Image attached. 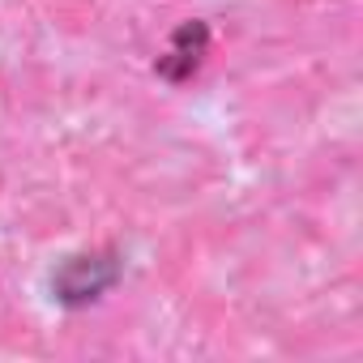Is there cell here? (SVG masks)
Here are the masks:
<instances>
[{
	"label": "cell",
	"instance_id": "obj_2",
	"mask_svg": "<svg viewBox=\"0 0 363 363\" xmlns=\"http://www.w3.org/2000/svg\"><path fill=\"white\" fill-rule=\"evenodd\" d=\"M206 52H210V26L206 22H184L175 35H171V43H167V52L158 56V77H167L171 86H184V82H193L197 77V69L206 65Z\"/></svg>",
	"mask_w": 363,
	"mask_h": 363
},
{
	"label": "cell",
	"instance_id": "obj_1",
	"mask_svg": "<svg viewBox=\"0 0 363 363\" xmlns=\"http://www.w3.org/2000/svg\"><path fill=\"white\" fill-rule=\"evenodd\" d=\"M124 278V261L116 248H94V252H73L52 269V299L65 308H90L99 303L116 282Z\"/></svg>",
	"mask_w": 363,
	"mask_h": 363
}]
</instances>
